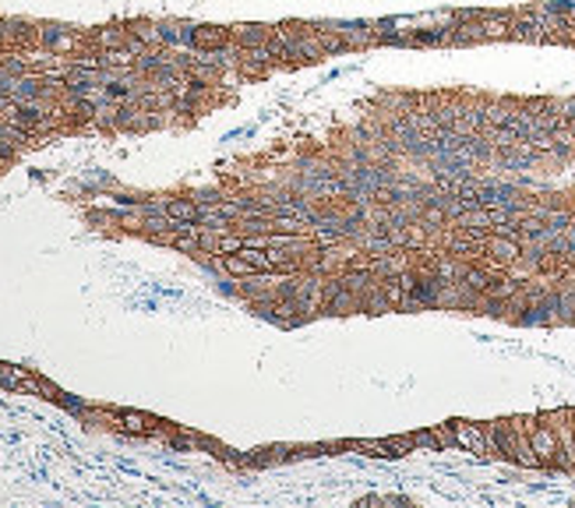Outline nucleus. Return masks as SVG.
I'll list each match as a JSON object with an SVG mask.
<instances>
[{"label": "nucleus", "instance_id": "nucleus-1", "mask_svg": "<svg viewBox=\"0 0 575 508\" xmlns=\"http://www.w3.org/2000/svg\"><path fill=\"white\" fill-rule=\"evenodd\" d=\"M452 431H455V442H460L463 449H469L473 455H490L487 431L480 428V423H466V420H455V423H452Z\"/></svg>", "mask_w": 575, "mask_h": 508}, {"label": "nucleus", "instance_id": "nucleus-2", "mask_svg": "<svg viewBox=\"0 0 575 508\" xmlns=\"http://www.w3.org/2000/svg\"><path fill=\"white\" fill-rule=\"evenodd\" d=\"M170 216L180 219V223H195V219H198V209L191 206V201H174V206H170Z\"/></svg>", "mask_w": 575, "mask_h": 508}, {"label": "nucleus", "instance_id": "nucleus-3", "mask_svg": "<svg viewBox=\"0 0 575 508\" xmlns=\"http://www.w3.org/2000/svg\"><path fill=\"white\" fill-rule=\"evenodd\" d=\"M226 268L233 276H251V273H262V268L251 262V258H226Z\"/></svg>", "mask_w": 575, "mask_h": 508}]
</instances>
